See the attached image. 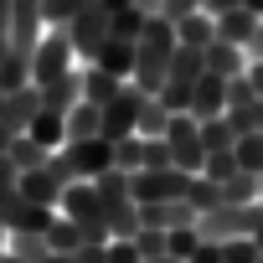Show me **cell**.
<instances>
[{
    "instance_id": "836d02e7",
    "label": "cell",
    "mask_w": 263,
    "mask_h": 263,
    "mask_svg": "<svg viewBox=\"0 0 263 263\" xmlns=\"http://www.w3.org/2000/svg\"><path fill=\"white\" fill-rule=\"evenodd\" d=\"M114 160H119V171H124V176H140V171H145V140L135 135V140L114 145Z\"/></svg>"
},
{
    "instance_id": "52a82bcc",
    "label": "cell",
    "mask_w": 263,
    "mask_h": 263,
    "mask_svg": "<svg viewBox=\"0 0 263 263\" xmlns=\"http://www.w3.org/2000/svg\"><path fill=\"white\" fill-rule=\"evenodd\" d=\"M140 103H145V93L129 83L108 108H103V124H98V135L108 140V145H124V140H135L140 135Z\"/></svg>"
},
{
    "instance_id": "7bdbcfd3",
    "label": "cell",
    "mask_w": 263,
    "mask_h": 263,
    "mask_svg": "<svg viewBox=\"0 0 263 263\" xmlns=\"http://www.w3.org/2000/svg\"><path fill=\"white\" fill-rule=\"evenodd\" d=\"M108 263H145V258H140V248L129 242V237H114L108 242Z\"/></svg>"
},
{
    "instance_id": "74e56055",
    "label": "cell",
    "mask_w": 263,
    "mask_h": 263,
    "mask_svg": "<svg viewBox=\"0 0 263 263\" xmlns=\"http://www.w3.org/2000/svg\"><path fill=\"white\" fill-rule=\"evenodd\" d=\"M263 258V248L253 242V237H232V242H222V263H258Z\"/></svg>"
},
{
    "instance_id": "ba28073f",
    "label": "cell",
    "mask_w": 263,
    "mask_h": 263,
    "mask_svg": "<svg viewBox=\"0 0 263 263\" xmlns=\"http://www.w3.org/2000/svg\"><path fill=\"white\" fill-rule=\"evenodd\" d=\"M42 36H47V21H42V0H11V26H6V47H11L16 57H31Z\"/></svg>"
},
{
    "instance_id": "cb8c5ba5",
    "label": "cell",
    "mask_w": 263,
    "mask_h": 263,
    "mask_svg": "<svg viewBox=\"0 0 263 263\" xmlns=\"http://www.w3.org/2000/svg\"><path fill=\"white\" fill-rule=\"evenodd\" d=\"M171 119H176V114H171L160 98H145V103H140V140H165Z\"/></svg>"
},
{
    "instance_id": "bcb514c9",
    "label": "cell",
    "mask_w": 263,
    "mask_h": 263,
    "mask_svg": "<svg viewBox=\"0 0 263 263\" xmlns=\"http://www.w3.org/2000/svg\"><path fill=\"white\" fill-rule=\"evenodd\" d=\"M237 6H242V0H201V11H206L212 21H217V16H227V11H237Z\"/></svg>"
},
{
    "instance_id": "484cf974",
    "label": "cell",
    "mask_w": 263,
    "mask_h": 263,
    "mask_svg": "<svg viewBox=\"0 0 263 263\" xmlns=\"http://www.w3.org/2000/svg\"><path fill=\"white\" fill-rule=\"evenodd\" d=\"M201 145H206V155H217V150H232V145H237V129H232V119H227V114L201 124Z\"/></svg>"
},
{
    "instance_id": "f546056e",
    "label": "cell",
    "mask_w": 263,
    "mask_h": 263,
    "mask_svg": "<svg viewBox=\"0 0 263 263\" xmlns=\"http://www.w3.org/2000/svg\"><path fill=\"white\" fill-rule=\"evenodd\" d=\"M237 171H242V165H237V155H232V150H217V155H206V165H201V181H212V186H227Z\"/></svg>"
},
{
    "instance_id": "ac0fdd59",
    "label": "cell",
    "mask_w": 263,
    "mask_h": 263,
    "mask_svg": "<svg viewBox=\"0 0 263 263\" xmlns=\"http://www.w3.org/2000/svg\"><path fill=\"white\" fill-rule=\"evenodd\" d=\"M93 67H103V72H114V78H135V42H124V36H108L103 42V52L93 57Z\"/></svg>"
},
{
    "instance_id": "94428289",
    "label": "cell",
    "mask_w": 263,
    "mask_h": 263,
    "mask_svg": "<svg viewBox=\"0 0 263 263\" xmlns=\"http://www.w3.org/2000/svg\"><path fill=\"white\" fill-rule=\"evenodd\" d=\"M0 108H6V88H0Z\"/></svg>"
},
{
    "instance_id": "f6af8a7d",
    "label": "cell",
    "mask_w": 263,
    "mask_h": 263,
    "mask_svg": "<svg viewBox=\"0 0 263 263\" xmlns=\"http://www.w3.org/2000/svg\"><path fill=\"white\" fill-rule=\"evenodd\" d=\"M191 263H222V242H201L191 253Z\"/></svg>"
},
{
    "instance_id": "e0dca14e",
    "label": "cell",
    "mask_w": 263,
    "mask_h": 263,
    "mask_svg": "<svg viewBox=\"0 0 263 263\" xmlns=\"http://www.w3.org/2000/svg\"><path fill=\"white\" fill-rule=\"evenodd\" d=\"M78 103H83V78H78V72H67V78H57V83L42 88V108H52V114H62V119H67Z\"/></svg>"
},
{
    "instance_id": "4fadbf2b",
    "label": "cell",
    "mask_w": 263,
    "mask_h": 263,
    "mask_svg": "<svg viewBox=\"0 0 263 263\" xmlns=\"http://www.w3.org/2000/svg\"><path fill=\"white\" fill-rule=\"evenodd\" d=\"M42 114V88L36 83H26V88H16V93H6V108H0V119H6L11 129H31V119Z\"/></svg>"
},
{
    "instance_id": "7c38bea8",
    "label": "cell",
    "mask_w": 263,
    "mask_h": 263,
    "mask_svg": "<svg viewBox=\"0 0 263 263\" xmlns=\"http://www.w3.org/2000/svg\"><path fill=\"white\" fill-rule=\"evenodd\" d=\"M227 114V78H217V72H201V83L191 88V119H222Z\"/></svg>"
},
{
    "instance_id": "9c48e42d",
    "label": "cell",
    "mask_w": 263,
    "mask_h": 263,
    "mask_svg": "<svg viewBox=\"0 0 263 263\" xmlns=\"http://www.w3.org/2000/svg\"><path fill=\"white\" fill-rule=\"evenodd\" d=\"M191 181L196 176H181V171H140V176H129L140 206H150V201H186L191 196Z\"/></svg>"
},
{
    "instance_id": "277c9868",
    "label": "cell",
    "mask_w": 263,
    "mask_h": 263,
    "mask_svg": "<svg viewBox=\"0 0 263 263\" xmlns=\"http://www.w3.org/2000/svg\"><path fill=\"white\" fill-rule=\"evenodd\" d=\"M165 150H171V165H176L181 176H201V165H206L201 119H191V114H176V119H171V129H165Z\"/></svg>"
},
{
    "instance_id": "60d3db41",
    "label": "cell",
    "mask_w": 263,
    "mask_h": 263,
    "mask_svg": "<svg viewBox=\"0 0 263 263\" xmlns=\"http://www.w3.org/2000/svg\"><path fill=\"white\" fill-rule=\"evenodd\" d=\"M47 171H52V181H57L62 191H67V186H78V165H72V155H67V150H57V155L47 160Z\"/></svg>"
},
{
    "instance_id": "ab89813d",
    "label": "cell",
    "mask_w": 263,
    "mask_h": 263,
    "mask_svg": "<svg viewBox=\"0 0 263 263\" xmlns=\"http://www.w3.org/2000/svg\"><path fill=\"white\" fill-rule=\"evenodd\" d=\"M253 98H258V93H253V83H248V78H232V83H227V114L253 108Z\"/></svg>"
},
{
    "instance_id": "8d00e7d4",
    "label": "cell",
    "mask_w": 263,
    "mask_h": 263,
    "mask_svg": "<svg viewBox=\"0 0 263 263\" xmlns=\"http://www.w3.org/2000/svg\"><path fill=\"white\" fill-rule=\"evenodd\" d=\"M11 253H16V258H26V263H42L52 248H47V237H36V232H21V237H11Z\"/></svg>"
},
{
    "instance_id": "7402d4cb",
    "label": "cell",
    "mask_w": 263,
    "mask_h": 263,
    "mask_svg": "<svg viewBox=\"0 0 263 263\" xmlns=\"http://www.w3.org/2000/svg\"><path fill=\"white\" fill-rule=\"evenodd\" d=\"M176 42H181V47H196V52H206V47L217 42V21L201 11V16H191V21H181V26H176Z\"/></svg>"
},
{
    "instance_id": "4dcf8cb0",
    "label": "cell",
    "mask_w": 263,
    "mask_h": 263,
    "mask_svg": "<svg viewBox=\"0 0 263 263\" xmlns=\"http://www.w3.org/2000/svg\"><path fill=\"white\" fill-rule=\"evenodd\" d=\"M47 248H52V253H67V258H72V253L83 248V232H78V227H72L67 217H57V222L47 227Z\"/></svg>"
},
{
    "instance_id": "5bb4252c",
    "label": "cell",
    "mask_w": 263,
    "mask_h": 263,
    "mask_svg": "<svg viewBox=\"0 0 263 263\" xmlns=\"http://www.w3.org/2000/svg\"><path fill=\"white\" fill-rule=\"evenodd\" d=\"M78 78H83V103H93V108H108V103L129 88L124 78H114V72H103V67H93V62H88Z\"/></svg>"
},
{
    "instance_id": "9f6ffc18",
    "label": "cell",
    "mask_w": 263,
    "mask_h": 263,
    "mask_svg": "<svg viewBox=\"0 0 263 263\" xmlns=\"http://www.w3.org/2000/svg\"><path fill=\"white\" fill-rule=\"evenodd\" d=\"M6 263H26V258H16V253H6Z\"/></svg>"
},
{
    "instance_id": "83f0119b",
    "label": "cell",
    "mask_w": 263,
    "mask_h": 263,
    "mask_svg": "<svg viewBox=\"0 0 263 263\" xmlns=\"http://www.w3.org/2000/svg\"><path fill=\"white\" fill-rule=\"evenodd\" d=\"M88 6H93V0H42V21L47 26H72Z\"/></svg>"
},
{
    "instance_id": "603a6c76",
    "label": "cell",
    "mask_w": 263,
    "mask_h": 263,
    "mask_svg": "<svg viewBox=\"0 0 263 263\" xmlns=\"http://www.w3.org/2000/svg\"><path fill=\"white\" fill-rule=\"evenodd\" d=\"M98 124H103V108H93V103H78V108L67 114V145H83V140H93V135H98Z\"/></svg>"
},
{
    "instance_id": "e575fe53",
    "label": "cell",
    "mask_w": 263,
    "mask_h": 263,
    "mask_svg": "<svg viewBox=\"0 0 263 263\" xmlns=\"http://www.w3.org/2000/svg\"><path fill=\"white\" fill-rule=\"evenodd\" d=\"M186 201H191V206H196V212L206 217V212H217V206H222V186H212V181H201V176H196V181H191V196H186Z\"/></svg>"
},
{
    "instance_id": "3957f363",
    "label": "cell",
    "mask_w": 263,
    "mask_h": 263,
    "mask_svg": "<svg viewBox=\"0 0 263 263\" xmlns=\"http://www.w3.org/2000/svg\"><path fill=\"white\" fill-rule=\"evenodd\" d=\"M72 62H78V52H72L67 26H47V36H42V42H36V52H31V83H36V88H47V83H57V78L78 72Z\"/></svg>"
},
{
    "instance_id": "1f68e13d",
    "label": "cell",
    "mask_w": 263,
    "mask_h": 263,
    "mask_svg": "<svg viewBox=\"0 0 263 263\" xmlns=\"http://www.w3.org/2000/svg\"><path fill=\"white\" fill-rule=\"evenodd\" d=\"M140 248V258H171V232H155V227H140L135 237H129Z\"/></svg>"
},
{
    "instance_id": "4316f807",
    "label": "cell",
    "mask_w": 263,
    "mask_h": 263,
    "mask_svg": "<svg viewBox=\"0 0 263 263\" xmlns=\"http://www.w3.org/2000/svg\"><path fill=\"white\" fill-rule=\"evenodd\" d=\"M232 155H237V165H242L248 176H263V135H258V129H253V135H237Z\"/></svg>"
},
{
    "instance_id": "30bf717a",
    "label": "cell",
    "mask_w": 263,
    "mask_h": 263,
    "mask_svg": "<svg viewBox=\"0 0 263 263\" xmlns=\"http://www.w3.org/2000/svg\"><path fill=\"white\" fill-rule=\"evenodd\" d=\"M57 222V212H47V206H31L21 191L0 206V227H6L11 237H21V232H36V237H47V227Z\"/></svg>"
},
{
    "instance_id": "d4e9b609",
    "label": "cell",
    "mask_w": 263,
    "mask_h": 263,
    "mask_svg": "<svg viewBox=\"0 0 263 263\" xmlns=\"http://www.w3.org/2000/svg\"><path fill=\"white\" fill-rule=\"evenodd\" d=\"M222 206H258V176L237 171V176L222 186Z\"/></svg>"
},
{
    "instance_id": "db71d44e",
    "label": "cell",
    "mask_w": 263,
    "mask_h": 263,
    "mask_svg": "<svg viewBox=\"0 0 263 263\" xmlns=\"http://www.w3.org/2000/svg\"><path fill=\"white\" fill-rule=\"evenodd\" d=\"M242 6H248V11H253V16L263 21V0H242Z\"/></svg>"
},
{
    "instance_id": "816d5d0a",
    "label": "cell",
    "mask_w": 263,
    "mask_h": 263,
    "mask_svg": "<svg viewBox=\"0 0 263 263\" xmlns=\"http://www.w3.org/2000/svg\"><path fill=\"white\" fill-rule=\"evenodd\" d=\"M135 6H140L145 16H160V0H135Z\"/></svg>"
},
{
    "instance_id": "c3c4849f",
    "label": "cell",
    "mask_w": 263,
    "mask_h": 263,
    "mask_svg": "<svg viewBox=\"0 0 263 263\" xmlns=\"http://www.w3.org/2000/svg\"><path fill=\"white\" fill-rule=\"evenodd\" d=\"M242 78H248V83H253V93L263 98V62H248V72H242Z\"/></svg>"
},
{
    "instance_id": "2e32d148",
    "label": "cell",
    "mask_w": 263,
    "mask_h": 263,
    "mask_svg": "<svg viewBox=\"0 0 263 263\" xmlns=\"http://www.w3.org/2000/svg\"><path fill=\"white\" fill-rule=\"evenodd\" d=\"M16 191H21L31 206H47V212H57V206H62V186L52 181V171H47V165H42V171H26Z\"/></svg>"
},
{
    "instance_id": "f907efd6",
    "label": "cell",
    "mask_w": 263,
    "mask_h": 263,
    "mask_svg": "<svg viewBox=\"0 0 263 263\" xmlns=\"http://www.w3.org/2000/svg\"><path fill=\"white\" fill-rule=\"evenodd\" d=\"M98 6H103V11L114 16V11H124V6H135V0H98Z\"/></svg>"
},
{
    "instance_id": "d590c367",
    "label": "cell",
    "mask_w": 263,
    "mask_h": 263,
    "mask_svg": "<svg viewBox=\"0 0 263 263\" xmlns=\"http://www.w3.org/2000/svg\"><path fill=\"white\" fill-rule=\"evenodd\" d=\"M201 242H206V237H201L196 227H176V232H171V258H176V263H191V253H196Z\"/></svg>"
},
{
    "instance_id": "7a4b0ae2",
    "label": "cell",
    "mask_w": 263,
    "mask_h": 263,
    "mask_svg": "<svg viewBox=\"0 0 263 263\" xmlns=\"http://www.w3.org/2000/svg\"><path fill=\"white\" fill-rule=\"evenodd\" d=\"M57 217H67L78 232H83V242H114L108 237V222H103V201H98V186L93 181H78V186H67L62 191V206H57Z\"/></svg>"
},
{
    "instance_id": "681fc988",
    "label": "cell",
    "mask_w": 263,
    "mask_h": 263,
    "mask_svg": "<svg viewBox=\"0 0 263 263\" xmlns=\"http://www.w3.org/2000/svg\"><path fill=\"white\" fill-rule=\"evenodd\" d=\"M16 135H21V129H11L6 119H0V155H6V150H11V140H16Z\"/></svg>"
},
{
    "instance_id": "f35d334b",
    "label": "cell",
    "mask_w": 263,
    "mask_h": 263,
    "mask_svg": "<svg viewBox=\"0 0 263 263\" xmlns=\"http://www.w3.org/2000/svg\"><path fill=\"white\" fill-rule=\"evenodd\" d=\"M191 16H201V0H160V21L181 26V21H191Z\"/></svg>"
},
{
    "instance_id": "11a10c76",
    "label": "cell",
    "mask_w": 263,
    "mask_h": 263,
    "mask_svg": "<svg viewBox=\"0 0 263 263\" xmlns=\"http://www.w3.org/2000/svg\"><path fill=\"white\" fill-rule=\"evenodd\" d=\"M42 263H72V258H67V253H47Z\"/></svg>"
},
{
    "instance_id": "8fae6325",
    "label": "cell",
    "mask_w": 263,
    "mask_h": 263,
    "mask_svg": "<svg viewBox=\"0 0 263 263\" xmlns=\"http://www.w3.org/2000/svg\"><path fill=\"white\" fill-rule=\"evenodd\" d=\"M67 155H72V165H78V181H103L108 171H119L114 145H108L103 135H93V140H83V145H67Z\"/></svg>"
},
{
    "instance_id": "ee69618b",
    "label": "cell",
    "mask_w": 263,
    "mask_h": 263,
    "mask_svg": "<svg viewBox=\"0 0 263 263\" xmlns=\"http://www.w3.org/2000/svg\"><path fill=\"white\" fill-rule=\"evenodd\" d=\"M72 263H108V242L98 248V242H83L78 253H72Z\"/></svg>"
},
{
    "instance_id": "680465c9",
    "label": "cell",
    "mask_w": 263,
    "mask_h": 263,
    "mask_svg": "<svg viewBox=\"0 0 263 263\" xmlns=\"http://www.w3.org/2000/svg\"><path fill=\"white\" fill-rule=\"evenodd\" d=\"M258 206H263V176H258Z\"/></svg>"
},
{
    "instance_id": "91938a15",
    "label": "cell",
    "mask_w": 263,
    "mask_h": 263,
    "mask_svg": "<svg viewBox=\"0 0 263 263\" xmlns=\"http://www.w3.org/2000/svg\"><path fill=\"white\" fill-rule=\"evenodd\" d=\"M253 242H258V248H263V227H258V232H253Z\"/></svg>"
},
{
    "instance_id": "7dc6e473",
    "label": "cell",
    "mask_w": 263,
    "mask_h": 263,
    "mask_svg": "<svg viewBox=\"0 0 263 263\" xmlns=\"http://www.w3.org/2000/svg\"><path fill=\"white\" fill-rule=\"evenodd\" d=\"M6 26H11V0H0V57L11 52V47H6Z\"/></svg>"
},
{
    "instance_id": "f1b7e54d",
    "label": "cell",
    "mask_w": 263,
    "mask_h": 263,
    "mask_svg": "<svg viewBox=\"0 0 263 263\" xmlns=\"http://www.w3.org/2000/svg\"><path fill=\"white\" fill-rule=\"evenodd\" d=\"M26 83H31V57L6 52V57H0V88H6V93H16V88H26Z\"/></svg>"
},
{
    "instance_id": "9a60e30c",
    "label": "cell",
    "mask_w": 263,
    "mask_h": 263,
    "mask_svg": "<svg viewBox=\"0 0 263 263\" xmlns=\"http://www.w3.org/2000/svg\"><path fill=\"white\" fill-rule=\"evenodd\" d=\"M258 16L248 11V6H237V11H227V16H217V42H232V47H242L248 52V42L258 36Z\"/></svg>"
},
{
    "instance_id": "6f0895ef",
    "label": "cell",
    "mask_w": 263,
    "mask_h": 263,
    "mask_svg": "<svg viewBox=\"0 0 263 263\" xmlns=\"http://www.w3.org/2000/svg\"><path fill=\"white\" fill-rule=\"evenodd\" d=\"M145 263H176V258H145Z\"/></svg>"
},
{
    "instance_id": "d6986e66",
    "label": "cell",
    "mask_w": 263,
    "mask_h": 263,
    "mask_svg": "<svg viewBox=\"0 0 263 263\" xmlns=\"http://www.w3.org/2000/svg\"><path fill=\"white\" fill-rule=\"evenodd\" d=\"M206 72H217V78H242L248 72V52L242 47H232V42H212L206 47Z\"/></svg>"
},
{
    "instance_id": "5b68a950",
    "label": "cell",
    "mask_w": 263,
    "mask_h": 263,
    "mask_svg": "<svg viewBox=\"0 0 263 263\" xmlns=\"http://www.w3.org/2000/svg\"><path fill=\"white\" fill-rule=\"evenodd\" d=\"M263 227V206H217L196 222V232L206 242H232V237H253Z\"/></svg>"
},
{
    "instance_id": "ffe728a7",
    "label": "cell",
    "mask_w": 263,
    "mask_h": 263,
    "mask_svg": "<svg viewBox=\"0 0 263 263\" xmlns=\"http://www.w3.org/2000/svg\"><path fill=\"white\" fill-rule=\"evenodd\" d=\"M26 135H31L42 150H52V155H57V150H67V119H62V114H52V108H42V114L31 119Z\"/></svg>"
},
{
    "instance_id": "44dd1931",
    "label": "cell",
    "mask_w": 263,
    "mask_h": 263,
    "mask_svg": "<svg viewBox=\"0 0 263 263\" xmlns=\"http://www.w3.org/2000/svg\"><path fill=\"white\" fill-rule=\"evenodd\" d=\"M6 160H11V165L26 176V171H42V165L52 160V150H42L31 135H16V140H11V150H6Z\"/></svg>"
},
{
    "instance_id": "f5cc1de1",
    "label": "cell",
    "mask_w": 263,
    "mask_h": 263,
    "mask_svg": "<svg viewBox=\"0 0 263 263\" xmlns=\"http://www.w3.org/2000/svg\"><path fill=\"white\" fill-rule=\"evenodd\" d=\"M6 253H11V232L0 227V263H6Z\"/></svg>"
},
{
    "instance_id": "d6a6232c",
    "label": "cell",
    "mask_w": 263,
    "mask_h": 263,
    "mask_svg": "<svg viewBox=\"0 0 263 263\" xmlns=\"http://www.w3.org/2000/svg\"><path fill=\"white\" fill-rule=\"evenodd\" d=\"M145 11L140 6H124V11H114V36H124V42H140V31H145Z\"/></svg>"
},
{
    "instance_id": "6da1fadb",
    "label": "cell",
    "mask_w": 263,
    "mask_h": 263,
    "mask_svg": "<svg viewBox=\"0 0 263 263\" xmlns=\"http://www.w3.org/2000/svg\"><path fill=\"white\" fill-rule=\"evenodd\" d=\"M176 47H181V42H176V26L160 21V16H150L145 31H140V42H135V78H129L145 98H160V93H165Z\"/></svg>"
},
{
    "instance_id": "b9f144b4",
    "label": "cell",
    "mask_w": 263,
    "mask_h": 263,
    "mask_svg": "<svg viewBox=\"0 0 263 263\" xmlns=\"http://www.w3.org/2000/svg\"><path fill=\"white\" fill-rule=\"evenodd\" d=\"M145 171H176V165H171L165 140H145Z\"/></svg>"
},
{
    "instance_id": "8992f818",
    "label": "cell",
    "mask_w": 263,
    "mask_h": 263,
    "mask_svg": "<svg viewBox=\"0 0 263 263\" xmlns=\"http://www.w3.org/2000/svg\"><path fill=\"white\" fill-rule=\"evenodd\" d=\"M67 36H72V52H78V62L88 67V62L103 52V42L114 36V16H108V11L98 6V0H93V6H88V11H83V16L67 26Z\"/></svg>"
}]
</instances>
